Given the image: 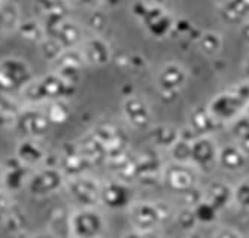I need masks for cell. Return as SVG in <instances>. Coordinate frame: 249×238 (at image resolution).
I'll use <instances>...</instances> for the list:
<instances>
[{"label":"cell","instance_id":"cell-41","mask_svg":"<svg viewBox=\"0 0 249 238\" xmlns=\"http://www.w3.org/2000/svg\"><path fill=\"white\" fill-rule=\"evenodd\" d=\"M173 32H176L179 36H184V37H188V39H193V40H197L198 36L201 34V32H198L196 29V26L191 23V21H188L185 18L175 19Z\"/></svg>","mask_w":249,"mask_h":238},{"label":"cell","instance_id":"cell-1","mask_svg":"<svg viewBox=\"0 0 249 238\" xmlns=\"http://www.w3.org/2000/svg\"><path fill=\"white\" fill-rule=\"evenodd\" d=\"M76 90L78 86L66 82L57 72H51L33 79L21 94L26 103L36 106L54 100H71L76 94Z\"/></svg>","mask_w":249,"mask_h":238},{"label":"cell","instance_id":"cell-16","mask_svg":"<svg viewBox=\"0 0 249 238\" xmlns=\"http://www.w3.org/2000/svg\"><path fill=\"white\" fill-rule=\"evenodd\" d=\"M125 121L136 129H149L152 125V112L148 103L138 97L131 95L124 98L121 106Z\"/></svg>","mask_w":249,"mask_h":238},{"label":"cell","instance_id":"cell-53","mask_svg":"<svg viewBox=\"0 0 249 238\" xmlns=\"http://www.w3.org/2000/svg\"><path fill=\"white\" fill-rule=\"evenodd\" d=\"M2 180H3V167L2 162H0V188H2Z\"/></svg>","mask_w":249,"mask_h":238},{"label":"cell","instance_id":"cell-42","mask_svg":"<svg viewBox=\"0 0 249 238\" xmlns=\"http://www.w3.org/2000/svg\"><path fill=\"white\" fill-rule=\"evenodd\" d=\"M82 67H76V66H60V67H54V72H57L66 82H69L71 85L78 86L81 79H82Z\"/></svg>","mask_w":249,"mask_h":238},{"label":"cell","instance_id":"cell-14","mask_svg":"<svg viewBox=\"0 0 249 238\" xmlns=\"http://www.w3.org/2000/svg\"><path fill=\"white\" fill-rule=\"evenodd\" d=\"M218 146L211 136L196 137L191 142V165L198 171H211L216 165Z\"/></svg>","mask_w":249,"mask_h":238},{"label":"cell","instance_id":"cell-9","mask_svg":"<svg viewBox=\"0 0 249 238\" xmlns=\"http://www.w3.org/2000/svg\"><path fill=\"white\" fill-rule=\"evenodd\" d=\"M136 201V193L130 182L121 180L118 177L102 182V192H100V206L112 210L120 211L127 208Z\"/></svg>","mask_w":249,"mask_h":238},{"label":"cell","instance_id":"cell-10","mask_svg":"<svg viewBox=\"0 0 249 238\" xmlns=\"http://www.w3.org/2000/svg\"><path fill=\"white\" fill-rule=\"evenodd\" d=\"M198 170L191 164L173 162L164 164L161 182L173 192L185 193L198 186Z\"/></svg>","mask_w":249,"mask_h":238},{"label":"cell","instance_id":"cell-6","mask_svg":"<svg viewBox=\"0 0 249 238\" xmlns=\"http://www.w3.org/2000/svg\"><path fill=\"white\" fill-rule=\"evenodd\" d=\"M33 79V70L26 60L12 55L0 60V94L21 93Z\"/></svg>","mask_w":249,"mask_h":238},{"label":"cell","instance_id":"cell-31","mask_svg":"<svg viewBox=\"0 0 249 238\" xmlns=\"http://www.w3.org/2000/svg\"><path fill=\"white\" fill-rule=\"evenodd\" d=\"M173 24H175V18L169 11H166L163 15L157 16L155 19L149 21L148 24H145V30L148 32L149 36L155 39H164L173 32Z\"/></svg>","mask_w":249,"mask_h":238},{"label":"cell","instance_id":"cell-47","mask_svg":"<svg viewBox=\"0 0 249 238\" xmlns=\"http://www.w3.org/2000/svg\"><path fill=\"white\" fill-rule=\"evenodd\" d=\"M69 3L78 8H89V9L102 6L100 0H69Z\"/></svg>","mask_w":249,"mask_h":238},{"label":"cell","instance_id":"cell-5","mask_svg":"<svg viewBox=\"0 0 249 238\" xmlns=\"http://www.w3.org/2000/svg\"><path fill=\"white\" fill-rule=\"evenodd\" d=\"M66 182L67 177L58 165L47 164L32 170L24 190L33 198H47L63 190Z\"/></svg>","mask_w":249,"mask_h":238},{"label":"cell","instance_id":"cell-48","mask_svg":"<svg viewBox=\"0 0 249 238\" xmlns=\"http://www.w3.org/2000/svg\"><path fill=\"white\" fill-rule=\"evenodd\" d=\"M236 140H237V144L240 146V149L249 157V129H248V131H245L242 136H239Z\"/></svg>","mask_w":249,"mask_h":238},{"label":"cell","instance_id":"cell-54","mask_svg":"<svg viewBox=\"0 0 249 238\" xmlns=\"http://www.w3.org/2000/svg\"><path fill=\"white\" fill-rule=\"evenodd\" d=\"M188 238H201V237H200V235H198V234H196V232H191V234H190V237H188Z\"/></svg>","mask_w":249,"mask_h":238},{"label":"cell","instance_id":"cell-27","mask_svg":"<svg viewBox=\"0 0 249 238\" xmlns=\"http://www.w3.org/2000/svg\"><path fill=\"white\" fill-rule=\"evenodd\" d=\"M164 12H166L164 6L151 2V0H136L131 5V15L138 21H141L142 26L148 24L149 21L163 15Z\"/></svg>","mask_w":249,"mask_h":238},{"label":"cell","instance_id":"cell-49","mask_svg":"<svg viewBox=\"0 0 249 238\" xmlns=\"http://www.w3.org/2000/svg\"><path fill=\"white\" fill-rule=\"evenodd\" d=\"M124 0H100V5L102 6H107L110 9H114V8H118L123 5Z\"/></svg>","mask_w":249,"mask_h":238},{"label":"cell","instance_id":"cell-12","mask_svg":"<svg viewBox=\"0 0 249 238\" xmlns=\"http://www.w3.org/2000/svg\"><path fill=\"white\" fill-rule=\"evenodd\" d=\"M57 165L64 173L66 177H75L79 175H85L89 171L93 165L82 155L78 147V143H67L60 150V155L57 157Z\"/></svg>","mask_w":249,"mask_h":238},{"label":"cell","instance_id":"cell-52","mask_svg":"<svg viewBox=\"0 0 249 238\" xmlns=\"http://www.w3.org/2000/svg\"><path fill=\"white\" fill-rule=\"evenodd\" d=\"M245 73H246L248 80H249V58H248V60H246V63H245Z\"/></svg>","mask_w":249,"mask_h":238},{"label":"cell","instance_id":"cell-22","mask_svg":"<svg viewBox=\"0 0 249 238\" xmlns=\"http://www.w3.org/2000/svg\"><path fill=\"white\" fill-rule=\"evenodd\" d=\"M246 162H248V155L240 149V146L237 143L225 144L218 149L216 165H219L225 171L237 173L245 168Z\"/></svg>","mask_w":249,"mask_h":238},{"label":"cell","instance_id":"cell-43","mask_svg":"<svg viewBox=\"0 0 249 238\" xmlns=\"http://www.w3.org/2000/svg\"><path fill=\"white\" fill-rule=\"evenodd\" d=\"M12 210H14L12 193L0 188V225H3L11 218Z\"/></svg>","mask_w":249,"mask_h":238},{"label":"cell","instance_id":"cell-18","mask_svg":"<svg viewBox=\"0 0 249 238\" xmlns=\"http://www.w3.org/2000/svg\"><path fill=\"white\" fill-rule=\"evenodd\" d=\"M187 82V72L185 69L176 63L164 64L161 70L158 72L157 76V86L161 95H176L180 90L184 88Z\"/></svg>","mask_w":249,"mask_h":238},{"label":"cell","instance_id":"cell-37","mask_svg":"<svg viewBox=\"0 0 249 238\" xmlns=\"http://www.w3.org/2000/svg\"><path fill=\"white\" fill-rule=\"evenodd\" d=\"M169 154L173 162L191 164V142L179 137L178 142L169 149Z\"/></svg>","mask_w":249,"mask_h":238},{"label":"cell","instance_id":"cell-21","mask_svg":"<svg viewBox=\"0 0 249 238\" xmlns=\"http://www.w3.org/2000/svg\"><path fill=\"white\" fill-rule=\"evenodd\" d=\"M188 127L198 137H203V136H212L213 133H216L218 129L222 127V124L218 122L212 116V113L209 112L208 107L197 106L190 113Z\"/></svg>","mask_w":249,"mask_h":238},{"label":"cell","instance_id":"cell-8","mask_svg":"<svg viewBox=\"0 0 249 238\" xmlns=\"http://www.w3.org/2000/svg\"><path fill=\"white\" fill-rule=\"evenodd\" d=\"M51 122L42 111V107H21L12 129L19 139H43L48 134Z\"/></svg>","mask_w":249,"mask_h":238},{"label":"cell","instance_id":"cell-39","mask_svg":"<svg viewBox=\"0 0 249 238\" xmlns=\"http://www.w3.org/2000/svg\"><path fill=\"white\" fill-rule=\"evenodd\" d=\"M32 3L40 15L61 9H69L71 6L69 0H32Z\"/></svg>","mask_w":249,"mask_h":238},{"label":"cell","instance_id":"cell-30","mask_svg":"<svg viewBox=\"0 0 249 238\" xmlns=\"http://www.w3.org/2000/svg\"><path fill=\"white\" fill-rule=\"evenodd\" d=\"M15 32L18 33L21 39H24L26 42H30V43H36V45L45 37L42 23L36 18H22Z\"/></svg>","mask_w":249,"mask_h":238},{"label":"cell","instance_id":"cell-50","mask_svg":"<svg viewBox=\"0 0 249 238\" xmlns=\"http://www.w3.org/2000/svg\"><path fill=\"white\" fill-rule=\"evenodd\" d=\"M30 238H57V235L51 231H40L37 234H33Z\"/></svg>","mask_w":249,"mask_h":238},{"label":"cell","instance_id":"cell-34","mask_svg":"<svg viewBox=\"0 0 249 238\" xmlns=\"http://www.w3.org/2000/svg\"><path fill=\"white\" fill-rule=\"evenodd\" d=\"M37 47H39V52L42 55V58L45 61H48V63H54L60 54L63 52V47H61V43L54 39V37H48V36H45L39 43H37Z\"/></svg>","mask_w":249,"mask_h":238},{"label":"cell","instance_id":"cell-46","mask_svg":"<svg viewBox=\"0 0 249 238\" xmlns=\"http://www.w3.org/2000/svg\"><path fill=\"white\" fill-rule=\"evenodd\" d=\"M124 238H163V237L157 231H136V229H131L124 235Z\"/></svg>","mask_w":249,"mask_h":238},{"label":"cell","instance_id":"cell-40","mask_svg":"<svg viewBox=\"0 0 249 238\" xmlns=\"http://www.w3.org/2000/svg\"><path fill=\"white\" fill-rule=\"evenodd\" d=\"M234 203L249 214V179H243L234 186Z\"/></svg>","mask_w":249,"mask_h":238},{"label":"cell","instance_id":"cell-24","mask_svg":"<svg viewBox=\"0 0 249 238\" xmlns=\"http://www.w3.org/2000/svg\"><path fill=\"white\" fill-rule=\"evenodd\" d=\"M76 143H78V147L82 152V155L89 161V164H91L93 167L107 164L106 150L102 146V143L94 137V134L91 131L87 133L85 136H82Z\"/></svg>","mask_w":249,"mask_h":238},{"label":"cell","instance_id":"cell-26","mask_svg":"<svg viewBox=\"0 0 249 238\" xmlns=\"http://www.w3.org/2000/svg\"><path fill=\"white\" fill-rule=\"evenodd\" d=\"M149 139L157 149L169 150L179 139V129L173 125H167V124L151 125Z\"/></svg>","mask_w":249,"mask_h":238},{"label":"cell","instance_id":"cell-51","mask_svg":"<svg viewBox=\"0 0 249 238\" xmlns=\"http://www.w3.org/2000/svg\"><path fill=\"white\" fill-rule=\"evenodd\" d=\"M240 33H242V37L249 43V19L242 23V29H240Z\"/></svg>","mask_w":249,"mask_h":238},{"label":"cell","instance_id":"cell-57","mask_svg":"<svg viewBox=\"0 0 249 238\" xmlns=\"http://www.w3.org/2000/svg\"><path fill=\"white\" fill-rule=\"evenodd\" d=\"M2 2H3V0H0V3H2Z\"/></svg>","mask_w":249,"mask_h":238},{"label":"cell","instance_id":"cell-36","mask_svg":"<svg viewBox=\"0 0 249 238\" xmlns=\"http://www.w3.org/2000/svg\"><path fill=\"white\" fill-rule=\"evenodd\" d=\"M69 15V9H61V11H55V12H50V14H45L42 15V27L45 32V36H53L54 32L58 29V26L63 23L64 19H67Z\"/></svg>","mask_w":249,"mask_h":238},{"label":"cell","instance_id":"cell-19","mask_svg":"<svg viewBox=\"0 0 249 238\" xmlns=\"http://www.w3.org/2000/svg\"><path fill=\"white\" fill-rule=\"evenodd\" d=\"M164 162L157 152H145L136 155V180L142 183L161 182Z\"/></svg>","mask_w":249,"mask_h":238},{"label":"cell","instance_id":"cell-17","mask_svg":"<svg viewBox=\"0 0 249 238\" xmlns=\"http://www.w3.org/2000/svg\"><path fill=\"white\" fill-rule=\"evenodd\" d=\"M79 48L84 54L87 66L105 67L114 60V52H112L109 42H106L102 36H93L89 39H85Z\"/></svg>","mask_w":249,"mask_h":238},{"label":"cell","instance_id":"cell-4","mask_svg":"<svg viewBox=\"0 0 249 238\" xmlns=\"http://www.w3.org/2000/svg\"><path fill=\"white\" fill-rule=\"evenodd\" d=\"M107 221L99 207H73L67 214V238H103Z\"/></svg>","mask_w":249,"mask_h":238},{"label":"cell","instance_id":"cell-45","mask_svg":"<svg viewBox=\"0 0 249 238\" xmlns=\"http://www.w3.org/2000/svg\"><path fill=\"white\" fill-rule=\"evenodd\" d=\"M211 238H243V235L230 226H219L215 229Z\"/></svg>","mask_w":249,"mask_h":238},{"label":"cell","instance_id":"cell-33","mask_svg":"<svg viewBox=\"0 0 249 238\" xmlns=\"http://www.w3.org/2000/svg\"><path fill=\"white\" fill-rule=\"evenodd\" d=\"M196 42H197L198 49L208 57L216 55L222 48L221 36L218 33H215V32H211V30L209 32H201V34L198 36V39Z\"/></svg>","mask_w":249,"mask_h":238},{"label":"cell","instance_id":"cell-23","mask_svg":"<svg viewBox=\"0 0 249 238\" xmlns=\"http://www.w3.org/2000/svg\"><path fill=\"white\" fill-rule=\"evenodd\" d=\"M48 37L57 39L64 49L78 48L84 42V32H82V27L76 23V21H73V18L69 16L58 26V29L54 32V34L48 36Z\"/></svg>","mask_w":249,"mask_h":238},{"label":"cell","instance_id":"cell-20","mask_svg":"<svg viewBox=\"0 0 249 238\" xmlns=\"http://www.w3.org/2000/svg\"><path fill=\"white\" fill-rule=\"evenodd\" d=\"M201 190H203V200L208 201L219 211L225 210L234 203V186H231L227 182L222 180L211 182Z\"/></svg>","mask_w":249,"mask_h":238},{"label":"cell","instance_id":"cell-56","mask_svg":"<svg viewBox=\"0 0 249 238\" xmlns=\"http://www.w3.org/2000/svg\"><path fill=\"white\" fill-rule=\"evenodd\" d=\"M245 113H246V115L249 116V104H248V107H246V111H245Z\"/></svg>","mask_w":249,"mask_h":238},{"label":"cell","instance_id":"cell-25","mask_svg":"<svg viewBox=\"0 0 249 238\" xmlns=\"http://www.w3.org/2000/svg\"><path fill=\"white\" fill-rule=\"evenodd\" d=\"M219 14L229 23H245L249 19V0H221Z\"/></svg>","mask_w":249,"mask_h":238},{"label":"cell","instance_id":"cell-32","mask_svg":"<svg viewBox=\"0 0 249 238\" xmlns=\"http://www.w3.org/2000/svg\"><path fill=\"white\" fill-rule=\"evenodd\" d=\"M191 208L194 210V214H196V218H197L198 225L213 226L219 221V213L221 211L218 208H215L213 206H211L208 201H205L203 198L196 206H193Z\"/></svg>","mask_w":249,"mask_h":238},{"label":"cell","instance_id":"cell-2","mask_svg":"<svg viewBox=\"0 0 249 238\" xmlns=\"http://www.w3.org/2000/svg\"><path fill=\"white\" fill-rule=\"evenodd\" d=\"M249 104V80L240 82L230 90H225L215 95L208 109L212 113V116L224 124L233 122L237 116L243 115L246 107Z\"/></svg>","mask_w":249,"mask_h":238},{"label":"cell","instance_id":"cell-11","mask_svg":"<svg viewBox=\"0 0 249 238\" xmlns=\"http://www.w3.org/2000/svg\"><path fill=\"white\" fill-rule=\"evenodd\" d=\"M91 133L105 147L107 155V164L128 154L127 134L118 127L112 124H103V125H97Z\"/></svg>","mask_w":249,"mask_h":238},{"label":"cell","instance_id":"cell-29","mask_svg":"<svg viewBox=\"0 0 249 238\" xmlns=\"http://www.w3.org/2000/svg\"><path fill=\"white\" fill-rule=\"evenodd\" d=\"M21 19V11L17 3L6 2V0L0 3V27L3 29L5 33L15 32Z\"/></svg>","mask_w":249,"mask_h":238},{"label":"cell","instance_id":"cell-15","mask_svg":"<svg viewBox=\"0 0 249 238\" xmlns=\"http://www.w3.org/2000/svg\"><path fill=\"white\" fill-rule=\"evenodd\" d=\"M2 167H3L2 189H5L9 193L24 190L29 176L32 173V168L26 167L15 155L6 158L2 162Z\"/></svg>","mask_w":249,"mask_h":238},{"label":"cell","instance_id":"cell-7","mask_svg":"<svg viewBox=\"0 0 249 238\" xmlns=\"http://www.w3.org/2000/svg\"><path fill=\"white\" fill-rule=\"evenodd\" d=\"M64 190L75 207H100L102 182L88 173L67 179Z\"/></svg>","mask_w":249,"mask_h":238},{"label":"cell","instance_id":"cell-44","mask_svg":"<svg viewBox=\"0 0 249 238\" xmlns=\"http://www.w3.org/2000/svg\"><path fill=\"white\" fill-rule=\"evenodd\" d=\"M87 24H88V27L91 29L93 32H102L106 27L107 21H106L105 14L94 8V11L89 14L88 18H87Z\"/></svg>","mask_w":249,"mask_h":238},{"label":"cell","instance_id":"cell-55","mask_svg":"<svg viewBox=\"0 0 249 238\" xmlns=\"http://www.w3.org/2000/svg\"><path fill=\"white\" fill-rule=\"evenodd\" d=\"M5 34H6V33L3 32V29H2V27H0V40L3 39V36H5Z\"/></svg>","mask_w":249,"mask_h":238},{"label":"cell","instance_id":"cell-35","mask_svg":"<svg viewBox=\"0 0 249 238\" xmlns=\"http://www.w3.org/2000/svg\"><path fill=\"white\" fill-rule=\"evenodd\" d=\"M54 67H60V66H76V67H82L87 66L85 60H84V54L81 51V48H67L63 49V52L60 54V57L53 63Z\"/></svg>","mask_w":249,"mask_h":238},{"label":"cell","instance_id":"cell-28","mask_svg":"<svg viewBox=\"0 0 249 238\" xmlns=\"http://www.w3.org/2000/svg\"><path fill=\"white\" fill-rule=\"evenodd\" d=\"M42 106H43L42 111L45 112V115H47L51 125L64 124L71 118L72 107L69 104V100H54V101L45 103Z\"/></svg>","mask_w":249,"mask_h":238},{"label":"cell","instance_id":"cell-38","mask_svg":"<svg viewBox=\"0 0 249 238\" xmlns=\"http://www.w3.org/2000/svg\"><path fill=\"white\" fill-rule=\"evenodd\" d=\"M176 219H178L179 228L182 229L184 232H187V234L196 232V229L198 226V222H197V218H196V214H194V210L191 207H188V206L176 214Z\"/></svg>","mask_w":249,"mask_h":238},{"label":"cell","instance_id":"cell-13","mask_svg":"<svg viewBox=\"0 0 249 238\" xmlns=\"http://www.w3.org/2000/svg\"><path fill=\"white\" fill-rule=\"evenodd\" d=\"M14 155L32 170L47 165L51 157L50 150L42 143V139H19Z\"/></svg>","mask_w":249,"mask_h":238},{"label":"cell","instance_id":"cell-3","mask_svg":"<svg viewBox=\"0 0 249 238\" xmlns=\"http://www.w3.org/2000/svg\"><path fill=\"white\" fill-rule=\"evenodd\" d=\"M127 218L131 229L158 231L173 216L172 207L164 201H138L127 208Z\"/></svg>","mask_w":249,"mask_h":238}]
</instances>
